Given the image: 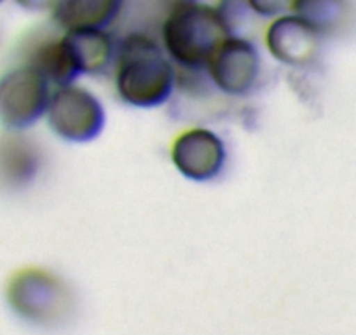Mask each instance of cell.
<instances>
[{
	"label": "cell",
	"instance_id": "8",
	"mask_svg": "<svg viewBox=\"0 0 356 335\" xmlns=\"http://www.w3.org/2000/svg\"><path fill=\"white\" fill-rule=\"evenodd\" d=\"M321 35L297 15L278 16L267 28V49L278 61L292 67L311 63L320 51Z\"/></svg>",
	"mask_w": 356,
	"mask_h": 335
},
{
	"label": "cell",
	"instance_id": "14",
	"mask_svg": "<svg viewBox=\"0 0 356 335\" xmlns=\"http://www.w3.org/2000/svg\"><path fill=\"white\" fill-rule=\"evenodd\" d=\"M253 15L264 16V18H278L285 15L292 8V0H248Z\"/></svg>",
	"mask_w": 356,
	"mask_h": 335
},
{
	"label": "cell",
	"instance_id": "6",
	"mask_svg": "<svg viewBox=\"0 0 356 335\" xmlns=\"http://www.w3.org/2000/svg\"><path fill=\"white\" fill-rule=\"evenodd\" d=\"M211 84L231 97H245L260 77V54L252 40L229 35L218 44L207 63Z\"/></svg>",
	"mask_w": 356,
	"mask_h": 335
},
{
	"label": "cell",
	"instance_id": "15",
	"mask_svg": "<svg viewBox=\"0 0 356 335\" xmlns=\"http://www.w3.org/2000/svg\"><path fill=\"white\" fill-rule=\"evenodd\" d=\"M23 9L33 13H42V11H53L58 0H16Z\"/></svg>",
	"mask_w": 356,
	"mask_h": 335
},
{
	"label": "cell",
	"instance_id": "12",
	"mask_svg": "<svg viewBox=\"0 0 356 335\" xmlns=\"http://www.w3.org/2000/svg\"><path fill=\"white\" fill-rule=\"evenodd\" d=\"M290 11L325 37L344 26L351 15V0H292Z\"/></svg>",
	"mask_w": 356,
	"mask_h": 335
},
{
	"label": "cell",
	"instance_id": "7",
	"mask_svg": "<svg viewBox=\"0 0 356 335\" xmlns=\"http://www.w3.org/2000/svg\"><path fill=\"white\" fill-rule=\"evenodd\" d=\"M175 168L193 182H210L222 173L227 150L218 135L207 128H193L175 138L171 147Z\"/></svg>",
	"mask_w": 356,
	"mask_h": 335
},
{
	"label": "cell",
	"instance_id": "11",
	"mask_svg": "<svg viewBox=\"0 0 356 335\" xmlns=\"http://www.w3.org/2000/svg\"><path fill=\"white\" fill-rule=\"evenodd\" d=\"M126 0H58L53 19L61 30L105 28L121 16Z\"/></svg>",
	"mask_w": 356,
	"mask_h": 335
},
{
	"label": "cell",
	"instance_id": "10",
	"mask_svg": "<svg viewBox=\"0 0 356 335\" xmlns=\"http://www.w3.org/2000/svg\"><path fill=\"white\" fill-rule=\"evenodd\" d=\"M42 166L37 143L22 135H0V190L16 193L25 189Z\"/></svg>",
	"mask_w": 356,
	"mask_h": 335
},
{
	"label": "cell",
	"instance_id": "9",
	"mask_svg": "<svg viewBox=\"0 0 356 335\" xmlns=\"http://www.w3.org/2000/svg\"><path fill=\"white\" fill-rule=\"evenodd\" d=\"M60 39L77 77L105 74L115 60L118 44L105 28L63 30Z\"/></svg>",
	"mask_w": 356,
	"mask_h": 335
},
{
	"label": "cell",
	"instance_id": "3",
	"mask_svg": "<svg viewBox=\"0 0 356 335\" xmlns=\"http://www.w3.org/2000/svg\"><path fill=\"white\" fill-rule=\"evenodd\" d=\"M8 300L18 316L37 325L61 321L72 309V293L65 281L42 269L18 272L8 286Z\"/></svg>",
	"mask_w": 356,
	"mask_h": 335
},
{
	"label": "cell",
	"instance_id": "2",
	"mask_svg": "<svg viewBox=\"0 0 356 335\" xmlns=\"http://www.w3.org/2000/svg\"><path fill=\"white\" fill-rule=\"evenodd\" d=\"M229 35L217 8L197 0L175 2L161 26L164 49L182 70H207L213 51Z\"/></svg>",
	"mask_w": 356,
	"mask_h": 335
},
{
	"label": "cell",
	"instance_id": "5",
	"mask_svg": "<svg viewBox=\"0 0 356 335\" xmlns=\"http://www.w3.org/2000/svg\"><path fill=\"white\" fill-rule=\"evenodd\" d=\"M51 84L42 72L23 63L0 77V122L11 131H22L46 115Z\"/></svg>",
	"mask_w": 356,
	"mask_h": 335
},
{
	"label": "cell",
	"instance_id": "16",
	"mask_svg": "<svg viewBox=\"0 0 356 335\" xmlns=\"http://www.w3.org/2000/svg\"><path fill=\"white\" fill-rule=\"evenodd\" d=\"M0 2H2V0H0Z\"/></svg>",
	"mask_w": 356,
	"mask_h": 335
},
{
	"label": "cell",
	"instance_id": "4",
	"mask_svg": "<svg viewBox=\"0 0 356 335\" xmlns=\"http://www.w3.org/2000/svg\"><path fill=\"white\" fill-rule=\"evenodd\" d=\"M47 122L54 135L70 143L97 140L105 128V108L91 91L67 84L51 93L46 111Z\"/></svg>",
	"mask_w": 356,
	"mask_h": 335
},
{
	"label": "cell",
	"instance_id": "1",
	"mask_svg": "<svg viewBox=\"0 0 356 335\" xmlns=\"http://www.w3.org/2000/svg\"><path fill=\"white\" fill-rule=\"evenodd\" d=\"M115 90L138 108L166 104L177 86V72L163 47L145 33H128L115 47Z\"/></svg>",
	"mask_w": 356,
	"mask_h": 335
},
{
	"label": "cell",
	"instance_id": "13",
	"mask_svg": "<svg viewBox=\"0 0 356 335\" xmlns=\"http://www.w3.org/2000/svg\"><path fill=\"white\" fill-rule=\"evenodd\" d=\"M215 8L220 13L231 35H239L238 32L248 23L250 15L253 13L248 0H218Z\"/></svg>",
	"mask_w": 356,
	"mask_h": 335
}]
</instances>
